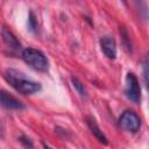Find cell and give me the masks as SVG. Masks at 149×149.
Returning <instances> with one entry per match:
<instances>
[{
    "label": "cell",
    "instance_id": "6da1fadb",
    "mask_svg": "<svg viewBox=\"0 0 149 149\" xmlns=\"http://www.w3.org/2000/svg\"><path fill=\"white\" fill-rule=\"evenodd\" d=\"M6 80L21 94L31 95L41 91L42 86L38 81H35L30 78H28L23 72L15 70V69H8L5 72Z\"/></svg>",
    "mask_w": 149,
    "mask_h": 149
},
{
    "label": "cell",
    "instance_id": "7a4b0ae2",
    "mask_svg": "<svg viewBox=\"0 0 149 149\" xmlns=\"http://www.w3.org/2000/svg\"><path fill=\"white\" fill-rule=\"evenodd\" d=\"M21 57L30 68L36 71L47 72L49 70V61L41 50L34 48H26L22 50Z\"/></svg>",
    "mask_w": 149,
    "mask_h": 149
},
{
    "label": "cell",
    "instance_id": "3957f363",
    "mask_svg": "<svg viewBox=\"0 0 149 149\" xmlns=\"http://www.w3.org/2000/svg\"><path fill=\"white\" fill-rule=\"evenodd\" d=\"M125 95L127 99L134 104H139L141 101V86L139 79L133 72H128L125 81Z\"/></svg>",
    "mask_w": 149,
    "mask_h": 149
},
{
    "label": "cell",
    "instance_id": "277c9868",
    "mask_svg": "<svg viewBox=\"0 0 149 149\" xmlns=\"http://www.w3.org/2000/svg\"><path fill=\"white\" fill-rule=\"evenodd\" d=\"M119 126L128 133H136L141 127L140 116L132 109L125 111L119 118Z\"/></svg>",
    "mask_w": 149,
    "mask_h": 149
},
{
    "label": "cell",
    "instance_id": "5b68a950",
    "mask_svg": "<svg viewBox=\"0 0 149 149\" xmlns=\"http://www.w3.org/2000/svg\"><path fill=\"white\" fill-rule=\"evenodd\" d=\"M0 105L7 109L21 111L24 108L22 101H20L17 98H15L13 94H10L5 90H0Z\"/></svg>",
    "mask_w": 149,
    "mask_h": 149
},
{
    "label": "cell",
    "instance_id": "8992f818",
    "mask_svg": "<svg viewBox=\"0 0 149 149\" xmlns=\"http://www.w3.org/2000/svg\"><path fill=\"white\" fill-rule=\"evenodd\" d=\"M1 38H2V41L5 43V45L10 51L15 52V51H19L21 49V43L17 40V37L9 29H7L6 27H2L1 28Z\"/></svg>",
    "mask_w": 149,
    "mask_h": 149
},
{
    "label": "cell",
    "instance_id": "52a82bcc",
    "mask_svg": "<svg viewBox=\"0 0 149 149\" xmlns=\"http://www.w3.org/2000/svg\"><path fill=\"white\" fill-rule=\"evenodd\" d=\"M100 48L107 58L115 59V57H116V42L112 36H104L100 40Z\"/></svg>",
    "mask_w": 149,
    "mask_h": 149
},
{
    "label": "cell",
    "instance_id": "ba28073f",
    "mask_svg": "<svg viewBox=\"0 0 149 149\" xmlns=\"http://www.w3.org/2000/svg\"><path fill=\"white\" fill-rule=\"evenodd\" d=\"M86 123H87L88 128L91 129L92 134L97 137V140H98L99 142H101V143H104V144H107V143H108L106 135H105V134L102 133V130L99 128V126L97 125L94 118H92V116H86Z\"/></svg>",
    "mask_w": 149,
    "mask_h": 149
},
{
    "label": "cell",
    "instance_id": "9c48e42d",
    "mask_svg": "<svg viewBox=\"0 0 149 149\" xmlns=\"http://www.w3.org/2000/svg\"><path fill=\"white\" fill-rule=\"evenodd\" d=\"M71 83H72V86L74 87V90L78 92V94L83 98H86L87 97V91L84 86V84L77 78V77H71Z\"/></svg>",
    "mask_w": 149,
    "mask_h": 149
},
{
    "label": "cell",
    "instance_id": "30bf717a",
    "mask_svg": "<svg viewBox=\"0 0 149 149\" xmlns=\"http://www.w3.org/2000/svg\"><path fill=\"white\" fill-rule=\"evenodd\" d=\"M133 2H134V5H135L136 9L139 10V14H140L141 19L146 21V20H147V13H148L146 0H133Z\"/></svg>",
    "mask_w": 149,
    "mask_h": 149
},
{
    "label": "cell",
    "instance_id": "8fae6325",
    "mask_svg": "<svg viewBox=\"0 0 149 149\" xmlns=\"http://www.w3.org/2000/svg\"><path fill=\"white\" fill-rule=\"evenodd\" d=\"M120 35H121V38H122V43L125 45V48L128 50V51H132V43H130V38H129V35L127 33V30L122 27L120 28Z\"/></svg>",
    "mask_w": 149,
    "mask_h": 149
},
{
    "label": "cell",
    "instance_id": "7c38bea8",
    "mask_svg": "<svg viewBox=\"0 0 149 149\" xmlns=\"http://www.w3.org/2000/svg\"><path fill=\"white\" fill-rule=\"evenodd\" d=\"M28 27L33 31H36V29H37V20L35 17L34 13H31V12L29 13V16H28Z\"/></svg>",
    "mask_w": 149,
    "mask_h": 149
},
{
    "label": "cell",
    "instance_id": "4fadbf2b",
    "mask_svg": "<svg viewBox=\"0 0 149 149\" xmlns=\"http://www.w3.org/2000/svg\"><path fill=\"white\" fill-rule=\"evenodd\" d=\"M142 65H143V78H144V84H146V86H148V57H147V56L143 57Z\"/></svg>",
    "mask_w": 149,
    "mask_h": 149
},
{
    "label": "cell",
    "instance_id": "5bb4252c",
    "mask_svg": "<svg viewBox=\"0 0 149 149\" xmlns=\"http://www.w3.org/2000/svg\"><path fill=\"white\" fill-rule=\"evenodd\" d=\"M3 134H5V128H3V125H2V122L0 120V137H2Z\"/></svg>",
    "mask_w": 149,
    "mask_h": 149
}]
</instances>
